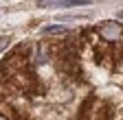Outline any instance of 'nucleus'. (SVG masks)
Instances as JSON below:
<instances>
[{"instance_id": "6", "label": "nucleus", "mask_w": 123, "mask_h": 120, "mask_svg": "<svg viewBox=\"0 0 123 120\" xmlns=\"http://www.w3.org/2000/svg\"><path fill=\"white\" fill-rule=\"evenodd\" d=\"M44 33H49V35H57V33H66V28H64V26H49V28H44Z\"/></svg>"}, {"instance_id": "3", "label": "nucleus", "mask_w": 123, "mask_h": 120, "mask_svg": "<svg viewBox=\"0 0 123 120\" xmlns=\"http://www.w3.org/2000/svg\"><path fill=\"white\" fill-rule=\"evenodd\" d=\"M110 118H112L110 107L99 100H92L90 107H86V111H84V120H110Z\"/></svg>"}, {"instance_id": "8", "label": "nucleus", "mask_w": 123, "mask_h": 120, "mask_svg": "<svg viewBox=\"0 0 123 120\" xmlns=\"http://www.w3.org/2000/svg\"><path fill=\"white\" fill-rule=\"evenodd\" d=\"M119 18H121V20H123V11H121V13H119Z\"/></svg>"}, {"instance_id": "1", "label": "nucleus", "mask_w": 123, "mask_h": 120, "mask_svg": "<svg viewBox=\"0 0 123 120\" xmlns=\"http://www.w3.org/2000/svg\"><path fill=\"white\" fill-rule=\"evenodd\" d=\"M0 79H5L9 85L18 87V89L40 92V83H37L33 70L29 66V57H26V48L24 46L15 48L2 61V66H0Z\"/></svg>"}, {"instance_id": "7", "label": "nucleus", "mask_w": 123, "mask_h": 120, "mask_svg": "<svg viewBox=\"0 0 123 120\" xmlns=\"http://www.w3.org/2000/svg\"><path fill=\"white\" fill-rule=\"evenodd\" d=\"M9 42H11V37H9V35H0V52H2V50H7Z\"/></svg>"}, {"instance_id": "5", "label": "nucleus", "mask_w": 123, "mask_h": 120, "mask_svg": "<svg viewBox=\"0 0 123 120\" xmlns=\"http://www.w3.org/2000/svg\"><path fill=\"white\" fill-rule=\"evenodd\" d=\"M0 120H24V116H20V114H15L13 109H9L7 114L0 111Z\"/></svg>"}, {"instance_id": "2", "label": "nucleus", "mask_w": 123, "mask_h": 120, "mask_svg": "<svg viewBox=\"0 0 123 120\" xmlns=\"http://www.w3.org/2000/svg\"><path fill=\"white\" fill-rule=\"evenodd\" d=\"M97 35H99L103 42H108V44L121 42V39H123V24H119V22H103V24H99V28H97Z\"/></svg>"}, {"instance_id": "4", "label": "nucleus", "mask_w": 123, "mask_h": 120, "mask_svg": "<svg viewBox=\"0 0 123 120\" xmlns=\"http://www.w3.org/2000/svg\"><path fill=\"white\" fill-rule=\"evenodd\" d=\"M90 5V0H37V7L42 9H59V7H79Z\"/></svg>"}]
</instances>
